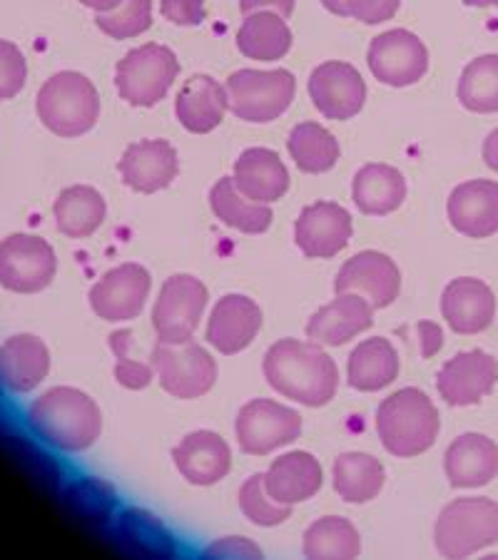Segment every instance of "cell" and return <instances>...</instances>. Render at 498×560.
<instances>
[{
  "mask_svg": "<svg viewBox=\"0 0 498 560\" xmlns=\"http://www.w3.org/2000/svg\"><path fill=\"white\" fill-rule=\"evenodd\" d=\"M297 0H240V11L244 15L257 13V11H271L279 13L282 18H289L294 13Z\"/></svg>",
  "mask_w": 498,
  "mask_h": 560,
  "instance_id": "44",
  "label": "cell"
},
{
  "mask_svg": "<svg viewBox=\"0 0 498 560\" xmlns=\"http://www.w3.org/2000/svg\"><path fill=\"white\" fill-rule=\"evenodd\" d=\"M464 3L474 8H488V5H498V0H464Z\"/></svg>",
  "mask_w": 498,
  "mask_h": 560,
  "instance_id": "50",
  "label": "cell"
},
{
  "mask_svg": "<svg viewBox=\"0 0 498 560\" xmlns=\"http://www.w3.org/2000/svg\"><path fill=\"white\" fill-rule=\"evenodd\" d=\"M152 369L160 386L175 399L193 401L205 396L217 382V361L197 341L185 345H162L152 349Z\"/></svg>",
  "mask_w": 498,
  "mask_h": 560,
  "instance_id": "9",
  "label": "cell"
},
{
  "mask_svg": "<svg viewBox=\"0 0 498 560\" xmlns=\"http://www.w3.org/2000/svg\"><path fill=\"white\" fill-rule=\"evenodd\" d=\"M351 214L337 202H314L304 207L294 224V242L310 259H332L349 245Z\"/></svg>",
  "mask_w": 498,
  "mask_h": 560,
  "instance_id": "17",
  "label": "cell"
},
{
  "mask_svg": "<svg viewBox=\"0 0 498 560\" xmlns=\"http://www.w3.org/2000/svg\"><path fill=\"white\" fill-rule=\"evenodd\" d=\"M498 361L482 349L461 351L439 369L437 392L449 406H474L494 392Z\"/></svg>",
  "mask_w": 498,
  "mask_h": 560,
  "instance_id": "16",
  "label": "cell"
},
{
  "mask_svg": "<svg viewBox=\"0 0 498 560\" xmlns=\"http://www.w3.org/2000/svg\"><path fill=\"white\" fill-rule=\"evenodd\" d=\"M234 187L257 205L282 200L289 189V170L275 150L250 148L234 162Z\"/></svg>",
  "mask_w": 498,
  "mask_h": 560,
  "instance_id": "26",
  "label": "cell"
},
{
  "mask_svg": "<svg viewBox=\"0 0 498 560\" xmlns=\"http://www.w3.org/2000/svg\"><path fill=\"white\" fill-rule=\"evenodd\" d=\"M267 384L285 399L320 409L339 388V366L322 345L302 339H279L262 361Z\"/></svg>",
  "mask_w": 498,
  "mask_h": 560,
  "instance_id": "1",
  "label": "cell"
},
{
  "mask_svg": "<svg viewBox=\"0 0 498 560\" xmlns=\"http://www.w3.org/2000/svg\"><path fill=\"white\" fill-rule=\"evenodd\" d=\"M240 511L250 523H255L259 528H275L282 526L285 521L292 518V505H282L271 499L267 486H265V474L250 476L247 481L242 483L240 489Z\"/></svg>",
  "mask_w": 498,
  "mask_h": 560,
  "instance_id": "38",
  "label": "cell"
},
{
  "mask_svg": "<svg viewBox=\"0 0 498 560\" xmlns=\"http://www.w3.org/2000/svg\"><path fill=\"white\" fill-rule=\"evenodd\" d=\"M292 48V31L287 18L271 11H257L244 15L238 31V50L244 58L259 62L282 60Z\"/></svg>",
  "mask_w": 498,
  "mask_h": 560,
  "instance_id": "32",
  "label": "cell"
},
{
  "mask_svg": "<svg viewBox=\"0 0 498 560\" xmlns=\"http://www.w3.org/2000/svg\"><path fill=\"white\" fill-rule=\"evenodd\" d=\"M95 25L113 40L138 38L152 28V0H125L113 13H97Z\"/></svg>",
  "mask_w": 498,
  "mask_h": 560,
  "instance_id": "39",
  "label": "cell"
},
{
  "mask_svg": "<svg viewBox=\"0 0 498 560\" xmlns=\"http://www.w3.org/2000/svg\"><path fill=\"white\" fill-rule=\"evenodd\" d=\"M80 3L85 8H93L95 13H113L125 3V0H80Z\"/></svg>",
  "mask_w": 498,
  "mask_h": 560,
  "instance_id": "48",
  "label": "cell"
},
{
  "mask_svg": "<svg viewBox=\"0 0 498 560\" xmlns=\"http://www.w3.org/2000/svg\"><path fill=\"white\" fill-rule=\"evenodd\" d=\"M302 553L312 560H351L361 556V536L357 526L341 516L314 521L304 530Z\"/></svg>",
  "mask_w": 498,
  "mask_h": 560,
  "instance_id": "35",
  "label": "cell"
},
{
  "mask_svg": "<svg viewBox=\"0 0 498 560\" xmlns=\"http://www.w3.org/2000/svg\"><path fill=\"white\" fill-rule=\"evenodd\" d=\"M152 277L142 265H120L105 272L90 289V306L100 319L125 324L138 319L150 300Z\"/></svg>",
  "mask_w": 498,
  "mask_h": 560,
  "instance_id": "13",
  "label": "cell"
},
{
  "mask_svg": "<svg viewBox=\"0 0 498 560\" xmlns=\"http://www.w3.org/2000/svg\"><path fill=\"white\" fill-rule=\"evenodd\" d=\"M433 544L443 558H468L498 544V503L484 495L451 501L433 526Z\"/></svg>",
  "mask_w": 498,
  "mask_h": 560,
  "instance_id": "5",
  "label": "cell"
},
{
  "mask_svg": "<svg viewBox=\"0 0 498 560\" xmlns=\"http://www.w3.org/2000/svg\"><path fill=\"white\" fill-rule=\"evenodd\" d=\"M322 464L310 451H289L275 458L265 474V486L271 499L282 505H294L314 499L322 491Z\"/></svg>",
  "mask_w": 498,
  "mask_h": 560,
  "instance_id": "25",
  "label": "cell"
},
{
  "mask_svg": "<svg viewBox=\"0 0 498 560\" xmlns=\"http://www.w3.org/2000/svg\"><path fill=\"white\" fill-rule=\"evenodd\" d=\"M419 337H421V354L424 359H429L437 354L443 345V334L439 329V324L433 322H421L419 324Z\"/></svg>",
  "mask_w": 498,
  "mask_h": 560,
  "instance_id": "46",
  "label": "cell"
},
{
  "mask_svg": "<svg viewBox=\"0 0 498 560\" xmlns=\"http://www.w3.org/2000/svg\"><path fill=\"white\" fill-rule=\"evenodd\" d=\"M58 230L70 240H85L100 230L107 217L105 197L90 185H72L62 189L53 205Z\"/></svg>",
  "mask_w": 498,
  "mask_h": 560,
  "instance_id": "33",
  "label": "cell"
},
{
  "mask_svg": "<svg viewBox=\"0 0 498 560\" xmlns=\"http://www.w3.org/2000/svg\"><path fill=\"white\" fill-rule=\"evenodd\" d=\"M369 70L379 83L392 88L416 85L429 70V50L409 31H386L369 45Z\"/></svg>",
  "mask_w": 498,
  "mask_h": 560,
  "instance_id": "12",
  "label": "cell"
},
{
  "mask_svg": "<svg viewBox=\"0 0 498 560\" xmlns=\"http://www.w3.org/2000/svg\"><path fill=\"white\" fill-rule=\"evenodd\" d=\"M332 483L344 503L361 505L374 501L382 493L386 471L379 458L361 454V451H347L334 460Z\"/></svg>",
  "mask_w": 498,
  "mask_h": 560,
  "instance_id": "31",
  "label": "cell"
},
{
  "mask_svg": "<svg viewBox=\"0 0 498 560\" xmlns=\"http://www.w3.org/2000/svg\"><path fill=\"white\" fill-rule=\"evenodd\" d=\"M179 476L193 486H215L232 471V448L217 431H193L172 448Z\"/></svg>",
  "mask_w": 498,
  "mask_h": 560,
  "instance_id": "21",
  "label": "cell"
},
{
  "mask_svg": "<svg viewBox=\"0 0 498 560\" xmlns=\"http://www.w3.org/2000/svg\"><path fill=\"white\" fill-rule=\"evenodd\" d=\"M265 314L259 304L244 294H228L215 304L207 322V345L224 357H234L252 347L259 337Z\"/></svg>",
  "mask_w": 498,
  "mask_h": 560,
  "instance_id": "18",
  "label": "cell"
},
{
  "mask_svg": "<svg viewBox=\"0 0 498 560\" xmlns=\"http://www.w3.org/2000/svg\"><path fill=\"white\" fill-rule=\"evenodd\" d=\"M459 103L471 113H498V56L471 60L459 78Z\"/></svg>",
  "mask_w": 498,
  "mask_h": 560,
  "instance_id": "37",
  "label": "cell"
},
{
  "mask_svg": "<svg viewBox=\"0 0 498 560\" xmlns=\"http://www.w3.org/2000/svg\"><path fill=\"white\" fill-rule=\"evenodd\" d=\"M58 272V257L35 234H11L0 242V287L15 294H38Z\"/></svg>",
  "mask_w": 498,
  "mask_h": 560,
  "instance_id": "11",
  "label": "cell"
},
{
  "mask_svg": "<svg viewBox=\"0 0 498 560\" xmlns=\"http://www.w3.org/2000/svg\"><path fill=\"white\" fill-rule=\"evenodd\" d=\"M398 369H402V361L392 341L371 337L349 354L347 384L361 394H377L396 382Z\"/></svg>",
  "mask_w": 498,
  "mask_h": 560,
  "instance_id": "29",
  "label": "cell"
},
{
  "mask_svg": "<svg viewBox=\"0 0 498 560\" xmlns=\"http://www.w3.org/2000/svg\"><path fill=\"white\" fill-rule=\"evenodd\" d=\"M322 5L327 8V11L334 13V15L349 18V13H347V0H322Z\"/></svg>",
  "mask_w": 498,
  "mask_h": 560,
  "instance_id": "49",
  "label": "cell"
},
{
  "mask_svg": "<svg viewBox=\"0 0 498 560\" xmlns=\"http://www.w3.org/2000/svg\"><path fill=\"white\" fill-rule=\"evenodd\" d=\"M334 292H355L364 296L374 310H386L402 292V272L384 252H359L341 265L337 279H334Z\"/></svg>",
  "mask_w": 498,
  "mask_h": 560,
  "instance_id": "14",
  "label": "cell"
},
{
  "mask_svg": "<svg viewBox=\"0 0 498 560\" xmlns=\"http://www.w3.org/2000/svg\"><path fill=\"white\" fill-rule=\"evenodd\" d=\"M374 306L355 292H341L312 314L306 337L322 347H344L374 327Z\"/></svg>",
  "mask_w": 498,
  "mask_h": 560,
  "instance_id": "20",
  "label": "cell"
},
{
  "mask_svg": "<svg viewBox=\"0 0 498 560\" xmlns=\"http://www.w3.org/2000/svg\"><path fill=\"white\" fill-rule=\"evenodd\" d=\"M439 429V409L421 388H398L377 409L379 441L396 458L427 454L437 444Z\"/></svg>",
  "mask_w": 498,
  "mask_h": 560,
  "instance_id": "3",
  "label": "cell"
},
{
  "mask_svg": "<svg viewBox=\"0 0 498 560\" xmlns=\"http://www.w3.org/2000/svg\"><path fill=\"white\" fill-rule=\"evenodd\" d=\"M443 471L454 489H482L498 476V446L484 433H464L447 448Z\"/></svg>",
  "mask_w": 498,
  "mask_h": 560,
  "instance_id": "24",
  "label": "cell"
},
{
  "mask_svg": "<svg viewBox=\"0 0 498 560\" xmlns=\"http://www.w3.org/2000/svg\"><path fill=\"white\" fill-rule=\"evenodd\" d=\"M207 553H210V556H228V558H242V556L257 558L259 548L252 546V544H244L242 538H228V540H220V544H215L210 550H207Z\"/></svg>",
  "mask_w": 498,
  "mask_h": 560,
  "instance_id": "45",
  "label": "cell"
},
{
  "mask_svg": "<svg viewBox=\"0 0 498 560\" xmlns=\"http://www.w3.org/2000/svg\"><path fill=\"white\" fill-rule=\"evenodd\" d=\"M160 11L172 25L195 28L205 21V0H162Z\"/></svg>",
  "mask_w": 498,
  "mask_h": 560,
  "instance_id": "43",
  "label": "cell"
},
{
  "mask_svg": "<svg viewBox=\"0 0 498 560\" xmlns=\"http://www.w3.org/2000/svg\"><path fill=\"white\" fill-rule=\"evenodd\" d=\"M28 427L43 444L80 454L103 433V411L93 396L72 386H56L28 406Z\"/></svg>",
  "mask_w": 498,
  "mask_h": 560,
  "instance_id": "2",
  "label": "cell"
},
{
  "mask_svg": "<svg viewBox=\"0 0 498 560\" xmlns=\"http://www.w3.org/2000/svg\"><path fill=\"white\" fill-rule=\"evenodd\" d=\"M441 316L456 334H482L494 324L496 296L476 277L451 279L441 294Z\"/></svg>",
  "mask_w": 498,
  "mask_h": 560,
  "instance_id": "22",
  "label": "cell"
},
{
  "mask_svg": "<svg viewBox=\"0 0 498 560\" xmlns=\"http://www.w3.org/2000/svg\"><path fill=\"white\" fill-rule=\"evenodd\" d=\"M224 88L234 117L252 125H265L289 110L297 93V80L289 70H238Z\"/></svg>",
  "mask_w": 498,
  "mask_h": 560,
  "instance_id": "6",
  "label": "cell"
},
{
  "mask_svg": "<svg viewBox=\"0 0 498 560\" xmlns=\"http://www.w3.org/2000/svg\"><path fill=\"white\" fill-rule=\"evenodd\" d=\"M482 152H484L486 165L491 167L494 173H498V128L484 140V150Z\"/></svg>",
  "mask_w": 498,
  "mask_h": 560,
  "instance_id": "47",
  "label": "cell"
},
{
  "mask_svg": "<svg viewBox=\"0 0 498 560\" xmlns=\"http://www.w3.org/2000/svg\"><path fill=\"white\" fill-rule=\"evenodd\" d=\"M310 97L327 120H351L367 103V83L361 72L341 60L316 66L310 75Z\"/></svg>",
  "mask_w": 498,
  "mask_h": 560,
  "instance_id": "15",
  "label": "cell"
},
{
  "mask_svg": "<svg viewBox=\"0 0 498 560\" xmlns=\"http://www.w3.org/2000/svg\"><path fill=\"white\" fill-rule=\"evenodd\" d=\"M179 75L177 56L165 45L148 43L130 50L115 68L117 93L132 107H155L165 101Z\"/></svg>",
  "mask_w": 498,
  "mask_h": 560,
  "instance_id": "7",
  "label": "cell"
},
{
  "mask_svg": "<svg viewBox=\"0 0 498 560\" xmlns=\"http://www.w3.org/2000/svg\"><path fill=\"white\" fill-rule=\"evenodd\" d=\"M287 150L294 165L306 175H322L337 165L341 148L334 135L320 122H299L289 132Z\"/></svg>",
  "mask_w": 498,
  "mask_h": 560,
  "instance_id": "36",
  "label": "cell"
},
{
  "mask_svg": "<svg viewBox=\"0 0 498 560\" xmlns=\"http://www.w3.org/2000/svg\"><path fill=\"white\" fill-rule=\"evenodd\" d=\"M111 349L115 354V378L117 384L130 388V392H140V388H148L152 376H155V369L150 364H142V361H135L130 357L132 349V331L120 329L111 334Z\"/></svg>",
  "mask_w": 498,
  "mask_h": 560,
  "instance_id": "40",
  "label": "cell"
},
{
  "mask_svg": "<svg viewBox=\"0 0 498 560\" xmlns=\"http://www.w3.org/2000/svg\"><path fill=\"white\" fill-rule=\"evenodd\" d=\"M28 80V62L18 45L0 40V101H11L25 88Z\"/></svg>",
  "mask_w": 498,
  "mask_h": 560,
  "instance_id": "41",
  "label": "cell"
},
{
  "mask_svg": "<svg viewBox=\"0 0 498 560\" xmlns=\"http://www.w3.org/2000/svg\"><path fill=\"white\" fill-rule=\"evenodd\" d=\"M230 110L228 88L212 75H193L177 93L175 113L179 125L193 135L217 130Z\"/></svg>",
  "mask_w": 498,
  "mask_h": 560,
  "instance_id": "28",
  "label": "cell"
},
{
  "mask_svg": "<svg viewBox=\"0 0 498 560\" xmlns=\"http://www.w3.org/2000/svg\"><path fill=\"white\" fill-rule=\"evenodd\" d=\"M406 187L404 175L392 165H382V162H371L364 165L355 175V185H351V197L359 212L369 217H384L396 212L404 205Z\"/></svg>",
  "mask_w": 498,
  "mask_h": 560,
  "instance_id": "30",
  "label": "cell"
},
{
  "mask_svg": "<svg viewBox=\"0 0 498 560\" xmlns=\"http://www.w3.org/2000/svg\"><path fill=\"white\" fill-rule=\"evenodd\" d=\"M210 292L193 275H172L162 284L155 306H152V327L162 345H185L195 339V331L205 319Z\"/></svg>",
  "mask_w": 498,
  "mask_h": 560,
  "instance_id": "8",
  "label": "cell"
},
{
  "mask_svg": "<svg viewBox=\"0 0 498 560\" xmlns=\"http://www.w3.org/2000/svg\"><path fill=\"white\" fill-rule=\"evenodd\" d=\"M402 0H347V13L364 25H379L392 21Z\"/></svg>",
  "mask_w": 498,
  "mask_h": 560,
  "instance_id": "42",
  "label": "cell"
},
{
  "mask_svg": "<svg viewBox=\"0 0 498 560\" xmlns=\"http://www.w3.org/2000/svg\"><path fill=\"white\" fill-rule=\"evenodd\" d=\"M50 372V351L35 334H15L0 347V386L13 394L38 388Z\"/></svg>",
  "mask_w": 498,
  "mask_h": 560,
  "instance_id": "27",
  "label": "cell"
},
{
  "mask_svg": "<svg viewBox=\"0 0 498 560\" xmlns=\"http://www.w3.org/2000/svg\"><path fill=\"white\" fill-rule=\"evenodd\" d=\"M123 183L140 195H155L170 187L179 175L177 150L167 140H140L123 152L120 162Z\"/></svg>",
  "mask_w": 498,
  "mask_h": 560,
  "instance_id": "19",
  "label": "cell"
},
{
  "mask_svg": "<svg viewBox=\"0 0 498 560\" xmlns=\"http://www.w3.org/2000/svg\"><path fill=\"white\" fill-rule=\"evenodd\" d=\"M449 222L459 234L486 240L498 232V183L468 179L449 195Z\"/></svg>",
  "mask_w": 498,
  "mask_h": 560,
  "instance_id": "23",
  "label": "cell"
},
{
  "mask_svg": "<svg viewBox=\"0 0 498 560\" xmlns=\"http://www.w3.org/2000/svg\"><path fill=\"white\" fill-rule=\"evenodd\" d=\"M210 207L217 220L242 234H265L275 220L269 205H257L240 195L232 177L217 179L210 192Z\"/></svg>",
  "mask_w": 498,
  "mask_h": 560,
  "instance_id": "34",
  "label": "cell"
},
{
  "mask_svg": "<svg viewBox=\"0 0 498 560\" xmlns=\"http://www.w3.org/2000/svg\"><path fill=\"white\" fill-rule=\"evenodd\" d=\"M302 417L289 406L271 399H252L244 404L234 431H238V444L250 456H267L285 448L302 436Z\"/></svg>",
  "mask_w": 498,
  "mask_h": 560,
  "instance_id": "10",
  "label": "cell"
},
{
  "mask_svg": "<svg viewBox=\"0 0 498 560\" xmlns=\"http://www.w3.org/2000/svg\"><path fill=\"white\" fill-rule=\"evenodd\" d=\"M35 110L53 135L72 140L95 128L100 117V95L83 72L62 70L45 80L38 101H35Z\"/></svg>",
  "mask_w": 498,
  "mask_h": 560,
  "instance_id": "4",
  "label": "cell"
}]
</instances>
